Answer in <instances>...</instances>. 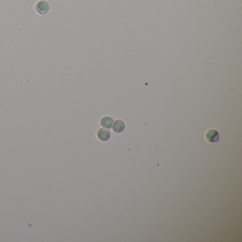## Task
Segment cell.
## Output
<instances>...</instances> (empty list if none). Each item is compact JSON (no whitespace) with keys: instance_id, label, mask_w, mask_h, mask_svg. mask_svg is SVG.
Segmentation results:
<instances>
[{"instance_id":"6da1fadb","label":"cell","mask_w":242,"mask_h":242,"mask_svg":"<svg viewBox=\"0 0 242 242\" xmlns=\"http://www.w3.org/2000/svg\"><path fill=\"white\" fill-rule=\"evenodd\" d=\"M36 10L40 14H45L49 10V5L45 1H40L36 5Z\"/></svg>"},{"instance_id":"7a4b0ae2","label":"cell","mask_w":242,"mask_h":242,"mask_svg":"<svg viewBox=\"0 0 242 242\" xmlns=\"http://www.w3.org/2000/svg\"><path fill=\"white\" fill-rule=\"evenodd\" d=\"M206 139L208 141L211 143H215L218 141L219 140V134L218 132L215 129H211L206 133Z\"/></svg>"},{"instance_id":"3957f363","label":"cell","mask_w":242,"mask_h":242,"mask_svg":"<svg viewBox=\"0 0 242 242\" xmlns=\"http://www.w3.org/2000/svg\"><path fill=\"white\" fill-rule=\"evenodd\" d=\"M97 136L99 139H100L101 141H107L110 136V134L108 130L100 129L98 130L97 131Z\"/></svg>"},{"instance_id":"277c9868","label":"cell","mask_w":242,"mask_h":242,"mask_svg":"<svg viewBox=\"0 0 242 242\" xmlns=\"http://www.w3.org/2000/svg\"><path fill=\"white\" fill-rule=\"evenodd\" d=\"M112 125L114 131L116 132V133H120L124 129V124L121 120L115 121Z\"/></svg>"},{"instance_id":"5b68a950","label":"cell","mask_w":242,"mask_h":242,"mask_svg":"<svg viewBox=\"0 0 242 242\" xmlns=\"http://www.w3.org/2000/svg\"><path fill=\"white\" fill-rule=\"evenodd\" d=\"M113 124V119L111 117L104 116L101 120V125L104 128L110 129Z\"/></svg>"}]
</instances>
